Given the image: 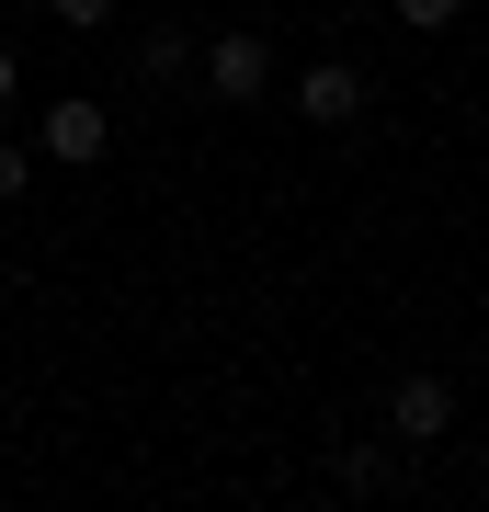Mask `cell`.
<instances>
[{"instance_id":"obj_1","label":"cell","mask_w":489,"mask_h":512,"mask_svg":"<svg viewBox=\"0 0 489 512\" xmlns=\"http://www.w3.org/2000/svg\"><path fill=\"white\" fill-rule=\"evenodd\" d=\"M194 80H205L217 103H262V92H273V46L251 35V23H228L217 46H194Z\"/></svg>"},{"instance_id":"obj_5","label":"cell","mask_w":489,"mask_h":512,"mask_svg":"<svg viewBox=\"0 0 489 512\" xmlns=\"http://www.w3.org/2000/svg\"><path fill=\"white\" fill-rule=\"evenodd\" d=\"M137 80H194V46L182 35H137Z\"/></svg>"},{"instance_id":"obj_7","label":"cell","mask_w":489,"mask_h":512,"mask_svg":"<svg viewBox=\"0 0 489 512\" xmlns=\"http://www.w3.org/2000/svg\"><path fill=\"white\" fill-rule=\"evenodd\" d=\"M46 12L69 23V35H103V23H114V0H46Z\"/></svg>"},{"instance_id":"obj_6","label":"cell","mask_w":489,"mask_h":512,"mask_svg":"<svg viewBox=\"0 0 489 512\" xmlns=\"http://www.w3.org/2000/svg\"><path fill=\"white\" fill-rule=\"evenodd\" d=\"M342 490H387V456H376V444H342Z\"/></svg>"},{"instance_id":"obj_9","label":"cell","mask_w":489,"mask_h":512,"mask_svg":"<svg viewBox=\"0 0 489 512\" xmlns=\"http://www.w3.org/2000/svg\"><path fill=\"white\" fill-rule=\"evenodd\" d=\"M23 183H35V148H12V137H0V205H12Z\"/></svg>"},{"instance_id":"obj_4","label":"cell","mask_w":489,"mask_h":512,"mask_svg":"<svg viewBox=\"0 0 489 512\" xmlns=\"http://www.w3.org/2000/svg\"><path fill=\"white\" fill-rule=\"evenodd\" d=\"M103 137H114V126H103V103H91V92L46 103V160H80V171H91V160H103Z\"/></svg>"},{"instance_id":"obj_8","label":"cell","mask_w":489,"mask_h":512,"mask_svg":"<svg viewBox=\"0 0 489 512\" xmlns=\"http://www.w3.org/2000/svg\"><path fill=\"white\" fill-rule=\"evenodd\" d=\"M455 12H467V0H399V23H410V35H444Z\"/></svg>"},{"instance_id":"obj_10","label":"cell","mask_w":489,"mask_h":512,"mask_svg":"<svg viewBox=\"0 0 489 512\" xmlns=\"http://www.w3.org/2000/svg\"><path fill=\"white\" fill-rule=\"evenodd\" d=\"M12 92H23V57H12V46H0V103H12Z\"/></svg>"},{"instance_id":"obj_11","label":"cell","mask_w":489,"mask_h":512,"mask_svg":"<svg viewBox=\"0 0 489 512\" xmlns=\"http://www.w3.org/2000/svg\"><path fill=\"white\" fill-rule=\"evenodd\" d=\"M478 478H489V433H478Z\"/></svg>"},{"instance_id":"obj_3","label":"cell","mask_w":489,"mask_h":512,"mask_svg":"<svg viewBox=\"0 0 489 512\" xmlns=\"http://www.w3.org/2000/svg\"><path fill=\"white\" fill-rule=\"evenodd\" d=\"M364 92H376V80H364L353 57H319V69H296V114H308V126H353Z\"/></svg>"},{"instance_id":"obj_2","label":"cell","mask_w":489,"mask_h":512,"mask_svg":"<svg viewBox=\"0 0 489 512\" xmlns=\"http://www.w3.org/2000/svg\"><path fill=\"white\" fill-rule=\"evenodd\" d=\"M387 433H399V444H444V433H455V387L410 365L399 387H387Z\"/></svg>"}]
</instances>
